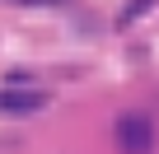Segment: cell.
Here are the masks:
<instances>
[{
  "label": "cell",
  "instance_id": "cell-2",
  "mask_svg": "<svg viewBox=\"0 0 159 154\" xmlns=\"http://www.w3.org/2000/svg\"><path fill=\"white\" fill-rule=\"evenodd\" d=\"M47 108V89H0V112H10V117H28Z\"/></svg>",
  "mask_w": 159,
  "mask_h": 154
},
{
  "label": "cell",
  "instance_id": "cell-1",
  "mask_svg": "<svg viewBox=\"0 0 159 154\" xmlns=\"http://www.w3.org/2000/svg\"><path fill=\"white\" fill-rule=\"evenodd\" d=\"M112 135H117L122 154H154V145H159V126H154L150 112H122Z\"/></svg>",
  "mask_w": 159,
  "mask_h": 154
},
{
  "label": "cell",
  "instance_id": "cell-4",
  "mask_svg": "<svg viewBox=\"0 0 159 154\" xmlns=\"http://www.w3.org/2000/svg\"><path fill=\"white\" fill-rule=\"evenodd\" d=\"M14 5H24V0H14Z\"/></svg>",
  "mask_w": 159,
  "mask_h": 154
},
{
  "label": "cell",
  "instance_id": "cell-3",
  "mask_svg": "<svg viewBox=\"0 0 159 154\" xmlns=\"http://www.w3.org/2000/svg\"><path fill=\"white\" fill-rule=\"evenodd\" d=\"M154 10V0H126V10H122V19H117V28H126V24H136V19H145Z\"/></svg>",
  "mask_w": 159,
  "mask_h": 154
}]
</instances>
